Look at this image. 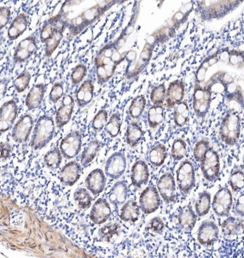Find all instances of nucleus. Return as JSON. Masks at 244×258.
I'll return each mask as SVG.
<instances>
[{
	"mask_svg": "<svg viewBox=\"0 0 244 258\" xmlns=\"http://www.w3.org/2000/svg\"><path fill=\"white\" fill-rule=\"evenodd\" d=\"M55 121L51 115H44L37 121L31 140V147L34 150L45 148L54 136Z\"/></svg>",
	"mask_w": 244,
	"mask_h": 258,
	"instance_id": "obj_1",
	"label": "nucleus"
},
{
	"mask_svg": "<svg viewBox=\"0 0 244 258\" xmlns=\"http://www.w3.org/2000/svg\"><path fill=\"white\" fill-rule=\"evenodd\" d=\"M179 189L183 197L186 196L196 185V177L193 163L185 160L180 164L177 171Z\"/></svg>",
	"mask_w": 244,
	"mask_h": 258,
	"instance_id": "obj_2",
	"label": "nucleus"
},
{
	"mask_svg": "<svg viewBox=\"0 0 244 258\" xmlns=\"http://www.w3.org/2000/svg\"><path fill=\"white\" fill-rule=\"evenodd\" d=\"M200 163L204 178L210 182L216 181L220 172V161L216 151L210 148Z\"/></svg>",
	"mask_w": 244,
	"mask_h": 258,
	"instance_id": "obj_3",
	"label": "nucleus"
},
{
	"mask_svg": "<svg viewBox=\"0 0 244 258\" xmlns=\"http://www.w3.org/2000/svg\"><path fill=\"white\" fill-rule=\"evenodd\" d=\"M232 202V195L230 189L227 187L219 189L214 195L212 203L214 212L219 217H228Z\"/></svg>",
	"mask_w": 244,
	"mask_h": 258,
	"instance_id": "obj_4",
	"label": "nucleus"
},
{
	"mask_svg": "<svg viewBox=\"0 0 244 258\" xmlns=\"http://www.w3.org/2000/svg\"><path fill=\"white\" fill-rule=\"evenodd\" d=\"M82 136L79 131H72L63 138L60 148L63 157L67 159L74 158L81 152Z\"/></svg>",
	"mask_w": 244,
	"mask_h": 258,
	"instance_id": "obj_5",
	"label": "nucleus"
},
{
	"mask_svg": "<svg viewBox=\"0 0 244 258\" xmlns=\"http://www.w3.org/2000/svg\"><path fill=\"white\" fill-rule=\"evenodd\" d=\"M140 208L146 215L158 210L161 204V198L157 188L150 185L141 193L140 198Z\"/></svg>",
	"mask_w": 244,
	"mask_h": 258,
	"instance_id": "obj_6",
	"label": "nucleus"
},
{
	"mask_svg": "<svg viewBox=\"0 0 244 258\" xmlns=\"http://www.w3.org/2000/svg\"><path fill=\"white\" fill-rule=\"evenodd\" d=\"M127 161L123 153L116 152L107 159L105 172L107 177L114 180L119 179L125 172Z\"/></svg>",
	"mask_w": 244,
	"mask_h": 258,
	"instance_id": "obj_7",
	"label": "nucleus"
},
{
	"mask_svg": "<svg viewBox=\"0 0 244 258\" xmlns=\"http://www.w3.org/2000/svg\"><path fill=\"white\" fill-rule=\"evenodd\" d=\"M219 238V228L213 221H204L200 225L197 232L199 244L206 247L212 246Z\"/></svg>",
	"mask_w": 244,
	"mask_h": 258,
	"instance_id": "obj_8",
	"label": "nucleus"
},
{
	"mask_svg": "<svg viewBox=\"0 0 244 258\" xmlns=\"http://www.w3.org/2000/svg\"><path fill=\"white\" fill-rule=\"evenodd\" d=\"M18 113V106L14 100L8 101L0 109V131L5 133L12 129Z\"/></svg>",
	"mask_w": 244,
	"mask_h": 258,
	"instance_id": "obj_9",
	"label": "nucleus"
},
{
	"mask_svg": "<svg viewBox=\"0 0 244 258\" xmlns=\"http://www.w3.org/2000/svg\"><path fill=\"white\" fill-rule=\"evenodd\" d=\"M33 126L32 116L29 114L22 116L12 129V136L15 142L24 143L30 136Z\"/></svg>",
	"mask_w": 244,
	"mask_h": 258,
	"instance_id": "obj_10",
	"label": "nucleus"
},
{
	"mask_svg": "<svg viewBox=\"0 0 244 258\" xmlns=\"http://www.w3.org/2000/svg\"><path fill=\"white\" fill-rule=\"evenodd\" d=\"M157 188L161 197L166 204L175 201L177 189H176L175 178L172 173L166 172L160 177Z\"/></svg>",
	"mask_w": 244,
	"mask_h": 258,
	"instance_id": "obj_11",
	"label": "nucleus"
},
{
	"mask_svg": "<svg viewBox=\"0 0 244 258\" xmlns=\"http://www.w3.org/2000/svg\"><path fill=\"white\" fill-rule=\"evenodd\" d=\"M150 176L148 167L144 160L136 161L131 169L130 179L131 184L136 188L141 189L147 185Z\"/></svg>",
	"mask_w": 244,
	"mask_h": 258,
	"instance_id": "obj_12",
	"label": "nucleus"
},
{
	"mask_svg": "<svg viewBox=\"0 0 244 258\" xmlns=\"http://www.w3.org/2000/svg\"><path fill=\"white\" fill-rule=\"evenodd\" d=\"M82 172L81 165L72 161L65 165L62 169L58 178L65 186H72L80 179Z\"/></svg>",
	"mask_w": 244,
	"mask_h": 258,
	"instance_id": "obj_13",
	"label": "nucleus"
},
{
	"mask_svg": "<svg viewBox=\"0 0 244 258\" xmlns=\"http://www.w3.org/2000/svg\"><path fill=\"white\" fill-rule=\"evenodd\" d=\"M111 215L110 204L105 198H100L93 205L90 212V219L95 225H100L109 220Z\"/></svg>",
	"mask_w": 244,
	"mask_h": 258,
	"instance_id": "obj_14",
	"label": "nucleus"
},
{
	"mask_svg": "<svg viewBox=\"0 0 244 258\" xmlns=\"http://www.w3.org/2000/svg\"><path fill=\"white\" fill-rule=\"evenodd\" d=\"M75 105V101L72 96L66 95L63 97L56 115V124L58 128H61L69 122Z\"/></svg>",
	"mask_w": 244,
	"mask_h": 258,
	"instance_id": "obj_15",
	"label": "nucleus"
},
{
	"mask_svg": "<svg viewBox=\"0 0 244 258\" xmlns=\"http://www.w3.org/2000/svg\"><path fill=\"white\" fill-rule=\"evenodd\" d=\"M85 186L90 192L97 196L104 191L106 185V177L101 169L93 170L85 179Z\"/></svg>",
	"mask_w": 244,
	"mask_h": 258,
	"instance_id": "obj_16",
	"label": "nucleus"
},
{
	"mask_svg": "<svg viewBox=\"0 0 244 258\" xmlns=\"http://www.w3.org/2000/svg\"><path fill=\"white\" fill-rule=\"evenodd\" d=\"M184 84L182 80H176L169 84L166 91V105L168 108L182 102L184 96Z\"/></svg>",
	"mask_w": 244,
	"mask_h": 258,
	"instance_id": "obj_17",
	"label": "nucleus"
},
{
	"mask_svg": "<svg viewBox=\"0 0 244 258\" xmlns=\"http://www.w3.org/2000/svg\"><path fill=\"white\" fill-rule=\"evenodd\" d=\"M179 227L185 231H191L196 225L197 215L190 204H188L180 209L178 216Z\"/></svg>",
	"mask_w": 244,
	"mask_h": 258,
	"instance_id": "obj_18",
	"label": "nucleus"
},
{
	"mask_svg": "<svg viewBox=\"0 0 244 258\" xmlns=\"http://www.w3.org/2000/svg\"><path fill=\"white\" fill-rule=\"evenodd\" d=\"M46 86L44 84L34 85L29 91L25 104L28 110L37 109L42 103L45 97Z\"/></svg>",
	"mask_w": 244,
	"mask_h": 258,
	"instance_id": "obj_19",
	"label": "nucleus"
},
{
	"mask_svg": "<svg viewBox=\"0 0 244 258\" xmlns=\"http://www.w3.org/2000/svg\"><path fill=\"white\" fill-rule=\"evenodd\" d=\"M129 188L124 181L116 182L109 193V201L113 205L118 207L123 205L128 198Z\"/></svg>",
	"mask_w": 244,
	"mask_h": 258,
	"instance_id": "obj_20",
	"label": "nucleus"
},
{
	"mask_svg": "<svg viewBox=\"0 0 244 258\" xmlns=\"http://www.w3.org/2000/svg\"><path fill=\"white\" fill-rule=\"evenodd\" d=\"M95 87L91 80H86L81 85L76 93L78 106L84 108L94 98Z\"/></svg>",
	"mask_w": 244,
	"mask_h": 258,
	"instance_id": "obj_21",
	"label": "nucleus"
},
{
	"mask_svg": "<svg viewBox=\"0 0 244 258\" xmlns=\"http://www.w3.org/2000/svg\"><path fill=\"white\" fill-rule=\"evenodd\" d=\"M140 215V206L135 201L130 199L121 209L119 217L124 222L134 223L138 220Z\"/></svg>",
	"mask_w": 244,
	"mask_h": 258,
	"instance_id": "obj_22",
	"label": "nucleus"
},
{
	"mask_svg": "<svg viewBox=\"0 0 244 258\" xmlns=\"http://www.w3.org/2000/svg\"><path fill=\"white\" fill-rule=\"evenodd\" d=\"M111 2H112L107 4H97L94 7L88 9L83 13L81 16L84 28L91 25L102 15L110 7L109 6Z\"/></svg>",
	"mask_w": 244,
	"mask_h": 258,
	"instance_id": "obj_23",
	"label": "nucleus"
},
{
	"mask_svg": "<svg viewBox=\"0 0 244 258\" xmlns=\"http://www.w3.org/2000/svg\"><path fill=\"white\" fill-rule=\"evenodd\" d=\"M242 227L240 219L229 216L222 224V234L227 238L237 236L241 231Z\"/></svg>",
	"mask_w": 244,
	"mask_h": 258,
	"instance_id": "obj_24",
	"label": "nucleus"
},
{
	"mask_svg": "<svg viewBox=\"0 0 244 258\" xmlns=\"http://www.w3.org/2000/svg\"><path fill=\"white\" fill-rule=\"evenodd\" d=\"M143 137V131L141 126L136 122L130 123L126 131V140L131 148L137 146Z\"/></svg>",
	"mask_w": 244,
	"mask_h": 258,
	"instance_id": "obj_25",
	"label": "nucleus"
},
{
	"mask_svg": "<svg viewBox=\"0 0 244 258\" xmlns=\"http://www.w3.org/2000/svg\"><path fill=\"white\" fill-rule=\"evenodd\" d=\"M167 150L165 146L163 144L156 145L150 150L149 153V160L154 167H162L167 157Z\"/></svg>",
	"mask_w": 244,
	"mask_h": 258,
	"instance_id": "obj_26",
	"label": "nucleus"
},
{
	"mask_svg": "<svg viewBox=\"0 0 244 258\" xmlns=\"http://www.w3.org/2000/svg\"><path fill=\"white\" fill-rule=\"evenodd\" d=\"M101 148L99 140H94L87 144L81 155V164L83 167H86L94 160Z\"/></svg>",
	"mask_w": 244,
	"mask_h": 258,
	"instance_id": "obj_27",
	"label": "nucleus"
},
{
	"mask_svg": "<svg viewBox=\"0 0 244 258\" xmlns=\"http://www.w3.org/2000/svg\"><path fill=\"white\" fill-rule=\"evenodd\" d=\"M211 195L204 191L199 194L197 200L195 204V211L199 217L206 215L211 208Z\"/></svg>",
	"mask_w": 244,
	"mask_h": 258,
	"instance_id": "obj_28",
	"label": "nucleus"
},
{
	"mask_svg": "<svg viewBox=\"0 0 244 258\" xmlns=\"http://www.w3.org/2000/svg\"><path fill=\"white\" fill-rule=\"evenodd\" d=\"M61 17V14L49 19L44 24L40 33V40L42 43H46L54 33L57 27V23Z\"/></svg>",
	"mask_w": 244,
	"mask_h": 258,
	"instance_id": "obj_29",
	"label": "nucleus"
},
{
	"mask_svg": "<svg viewBox=\"0 0 244 258\" xmlns=\"http://www.w3.org/2000/svg\"><path fill=\"white\" fill-rule=\"evenodd\" d=\"M61 150L54 147L45 154L44 162L47 167L52 171H55L60 167L62 162V155Z\"/></svg>",
	"mask_w": 244,
	"mask_h": 258,
	"instance_id": "obj_30",
	"label": "nucleus"
},
{
	"mask_svg": "<svg viewBox=\"0 0 244 258\" xmlns=\"http://www.w3.org/2000/svg\"><path fill=\"white\" fill-rule=\"evenodd\" d=\"M121 230V226L116 222L109 223L102 227L98 231L100 241L110 242L115 236H118Z\"/></svg>",
	"mask_w": 244,
	"mask_h": 258,
	"instance_id": "obj_31",
	"label": "nucleus"
},
{
	"mask_svg": "<svg viewBox=\"0 0 244 258\" xmlns=\"http://www.w3.org/2000/svg\"><path fill=\"white\" fill-rule=\"evenodd\" d=\"M147 103L146 97L144 95L136 96L131 101L129 107V113L131 118L139 120L142 116Z\"/></svg>",
	"mask_w": 244,
	"mask_h": 258,
	"instance_id": "obj_32",
	"label": "nucleus"
},
{
	"mask_svg": "<svg viewBox=\"0 0 244 258\" xmlns=\"http://www.w3.org/2000/svg\"><path fill=\"white\" fill-rule=\"evenodd\" d=\"M63 38V29L58 28L53 35L46 43L45 55L47 58H50L53 53L57 49L60 45Z\"/></svg>",
	"mask_w": 244,
	"mask_h": 258,
	"instance_id": "obj_33",
	"label": "nucleus"
},
{
	"mask_svg": "<svg viewBox=\"0 0 244 258\" xmlns=\"http://www.w3.org/2000/svg\"><path fill=\"white\" fill-rule=\"evenodd\" d=\"M122 125V120L120 114L117 113L112 114L106 124L105 130L107 134L112 138L118 136L120 132Z\"/></svg>",
	"mask_w": 244,
	"mask_h": 258,
	"instance_id": "obj_34",
	"label": "nucleus"
},
{
	"mask_svg": "<svg viewBox=\"0 0 244 258\" xmlns=\"http://www.w3.org/2000/svg\"><path fill=\"white\" fill-rule=\"evenodd\" d=\"M74 197L78 207L82 210L89 209L91 205L92 198L89 191L84 188L78 189Z\"/></svg>",
	"mask_w": 244,
	"mask_h": 258,
	"instance_id": "obj_35",
	"label": "nucleus"
},
{
	"mask_svg": "<svg viewBox=\"0 0 244 258\" xmlns=\"http://www.w3.org/2000/svg\"><path fill=\"white\" fill-rule=\"evenodd\" d=\"M187 153V145L182 138L176 139L173 143L172 156L175 161L183 159Z\"/></svg>",
	"mask_w": 244,
	"mask_h": 258,
	"instance_id": "obj_36",
	"label": "nucleus"
},
{
	"mask_svg": "<svg viewBox=\"0 0 244 258\" xmlns=\"http://www.w3.org/2000/svg\"><path fill=\"white\" fill-rule=\"evenodd\" d=\"M108 113L105 109L98 112L92 123V128L96 133H99L103 130L108 122Z\"/></svg>",
	"mask_w": 244,
	"mask_h": 258,
	"instance_id": "obj_37",
	"label": "nucleus"
},
{
	"mask_svg": "<svg viewBox=\"0 0 244 258\" xmlns=\"http://www.w3.org/2000/svg\"><path fill=\"white\" fill-rule=\"evenodd\" d=\"M31 78L32 76L30 73L27 71L23 72L13 81L15 90L18 93L23 92L27 89L29 84H30Z\"/></svg>",
	"mask_w": 244,
	"mask_h": 258,
	"instance_id": "obj_38",
	"label": "nucleus"
},
{
	"mask_svg": "<svg viewBox=\"0 0 244 258\" xmlns=\"http://www.w3.org/2000/svg\"><path fill=\"white\" fill-rule=\"evenodd\" d=\"M166 91L164 83L154 87L150 92L151 102L154 105H163L165 100Z\"/></svg>",
	"mask_w": 244,
	"mask_h": 258,
	"instance_id": "obj_39",
	"label": "nucleus"
},
{
	"mask_svg": "<svg viewBox=\"0 0 244 258\" xmlns=\"http://www.w3.org/2000/svg\"><path fill=\"white\" fill-rule=\"evenodd\" d=\"M230 186L234 192L241 191L244 188V173L240 169L236 170L231 175Z\"/></svg>",
	"mask_w": 244,
	"mask_h": 258,
	"instance_id": "obj_40",
	"label": "nucleus"
},
{
	"mask_svg": "<svg viewBox=\"0 0 244 258\" xmlns=\"http://www.w3.org/2000/svg\"><path fill=\"white\" fill-rule=\"evenodd\" d=\"M210 148V142L208 140L202 139L198 141L195 144L193 154L195 160L201 163Z\"/></svg>",
	"mask_w": 244,
	"mask_h": 258,
	"instance_id": "obj_41",
	"label": "nucleus"
},
{
	"mask_svg": "<svg viewBox=\"0 0 244 258\" xmlns=\"http://www.w3.org/2000/svg\"><path fill=\"white\" fill-rule=\"evenodd\" d=\"M87 73L86 66L84 64L77 65L71 74V80L73 85H78L84 79Z\"/></svg>",
	"mask_w": 244,
	"mask_h": 258,
	"instance_id": "obj_42",
	"label": "nucleus"
},
{
	"mask_svg": "<svg viewBox=\"0 0 244 258\" xmlns=\"http://www.w3.org/2000/svg\"><path fill=\"white\" fill-rule=\"evenodd\" d=\"M164 228V224L162 219L159 217H156L152 219L146 227L145 230L149 232L151 234H162Z\"/></svg>",
	"mask_w": 244,
	"mask_h": 258,
	"instance_id": "obj_43",
	"label": "nucleus"
},
{
	"mask_svg": "<svg viewBox=\"0 0 244 258\" xmlns=\"http://www.w3.org/2000/svg\"><path fill=\"white\" fill-rule=\"evenodd\" d=\"M11 25L16 28L21 33V35L27 30L28 18L26 15L21 13L13 19Z\"/></svg>",
	"mask_w": 244,
	"mask_h": 258,
	"instance_id": "obj_44",
	"label": "nucleus"
},
{
	"mask_svg": "<svg viewBox=\"0 0 244 258\" xmlns=\"http://www.w3.org/2000/svg\"><path fill=\"white\" fill-rule=\"evenodd\" d=\"M64 95V87L60 82H56L53 85L50 92L49 100L53 104H56Z\"/></svg>",
	"mask_w": 244,
	"mask_h": 258,
	"instance_id": "obj_45",
	"label": "nucleus"
},
{
	"mask_svg": "<svg viewBox=\"0 0 244 258\" xmlns=\"http://www.w3.org/2000/svg\"><path fill=\"white\" fill-rule=\"evenodd\" d=\"M32 56L28 48L16 47L13 55V61L15 63H22L28 60Z\"/></svg>",
	"mask_w": 244,
	"mask_h": 258,
	"instance_id": "obj_46",
	"label": "nucleus"
},
{
	"mask_svg": "<svg viewBox=\"0 0 244 258\" xmlns=\"http://www.w3.org/2000/svg\"><path fill=\"white\" fill-rule=\"evenodd\" d=\"M11 17V9L6 6L0 8V30L7 25Z\"/></svg>",
	"mask_w": 244,
	"mask_h": 258,
	"instance_id": "obj_47",
	"label": "nucleus"
},
{
	"mask_svg": "<svg viewBox=\"0 0 244 258\" xmlns=\"http://www.w3.org/2000/svg\"><path fill=\"white\" fill-rule=\"evenodd\" d=\"M151 46L152 45L146 44L140 57V61L147 63V64L149 62L150 58L152 56L153 48H151L152 47Z\"/></svg>",
	"mask_w": 244,
	"mask_h": 258,
	"instance_id": "obj_48",
	"label": "nucleus"
},
{
	"mask_svg": "<svg viewBox=\"0 0 244 258\" xmlns=\"http://www.w3.org/2000/svg\"><path fill=\"white\" fill-rule=\"evenodd\" d=\"M235 212L236 215L244 218V194L238 198L235 207Z\"/></svg>",
	"mask_w": 244,
	"mask_h": 258,
	"instance_id": "obj_49",
	"label": "nucleus"
},
{
	"mask_svg": "<svg viewBox=\"0 0 244 258\" xmlns=\"http://www.w3.org/2000/svg\"><path fill=\"white\" fill-rule=\"evenodd\" d=\"M11 145L9 144L1 143V159L7 160L11 157Z\"/></svg>",
	"mask_w": 244,
	"mask_h": 258,
	"instance_id": "obj_50",
	"label": "nucleus"
},
{
	"mask_svg": "<svg viewBox=\"0 0 244 258\" xmlns=\"http://www.w3.org/2000/svg\"><path fill=\"white\" fill-rule=\"evenodd\" d=\"M21 34L14 27L10 25L8 29L7 36L10 41H14L16 40Z\"/></svg>",
	"mask_w": 244,
	"mask_h": 258,
	"instance_id": "obj_51",
	"label": "nucleus"
},
{
	"mask_svg": "<svg viewBox=\"0 0 244 258\" xmlns=\"http://www.w3.org/2000/svg\"><path fill=\"white\" fill-rule=\"evenodd\" d=\"M204 89L200 86L199 84H196L195 86L194 92V100L195 101H201L204 99Z\"/></svg>",
	"mask_w": 244,
	"mask_h": 258,
	"instance_id": "obj_52",
	"label": "nucleus"
},
{
	"mask_svg": "<svg viewBox=\"0 0 244 258\" xmlns=\"http://www.w3.org/2000/svg\"><path fill=\"white\" fill-rule=\"evenodd\" d=\"M174 121L176 125L179 127H182L187 124L188 119L184 118L181 114L174 113Z\"/></svg>",
	"mask_w": 244,
	"mask_h": 258,
	"instance_id": "obj_53",
	"label": "nucleus"
},
{
	"mask_svg": "<svg viewBox=\"0 0 244 258\" xmlns=\"http://www.w3.org/2000/svg\"><path fill=\"white\" fill-rule=\"evenodd\" d=\"M207 70L208 69H206V68H205L202 66L199 67L196 75L197 84H199L201 82L204 81Z\"/></svg>",
	"mask_w": 244,
	"mask_h": 258,
	"instance_id": "obj_54",
	"label": "nucleus"
},
{
	"mask_svg": "<svg viewBox=\"0 0 244 258\" xmlns=\"http://www.w3.org/2000/svg\"><path fill=\"white\" fill-rule=\"evenodd\" d=\"M174 113L182 114L184 111L189 109L188 105L186 102L182 101L175 106Z\"/></svg>",
	"mask_w": 244,
	"mask_h": 258,
	"instance_id": "obj_55",
	"label": "nucleus"
},
{
	"mask_svg": "<svg viewBox=\"0 0 244 258\" xmlns=\"http://www.w3.org/2000/svg\"><path fill=\"white\" fill-rule=\"evenodd\" d=\"M136 55L137 54H136V52L133 50L127 52L126 58L128 60V61H129V64L135 61Z\"/></svg>",
	"mask_w": 244,
	"mask_h": 258,
	"instance_id": "obj_56",
	"label": "nucleus"
},
{
	"mask_svg": "<svg viewBox=\"0 0 244 258\" xmlns=\"http://www.w3.org/2000/svg\"><path fill=\"white\" fill-rule=\"evenodd\" d=\"M226 91L228 94H233L237 90L236 85L233 82L227 86Z\"/></svg>",
	"mask_w": 244,
	"mask_h": 258,
	"instance_id": "obj_57",
	"label": "nucleus"
},
{
	"mask_svg": "<svg viewBox=\"0 0 244 258\" xmlns=\"http://www.w3.org/2000/svg\"><path fill=\"white\" fill-rule=\"evenodd\" d=\"M174 17L175 18V20L178 21H180L183 18V14L182 13L178 12L175 15Z\"/></svg>",
	"mask_w": 244,
	"mask_h": 258,
	"instance_id": "obj_58",
	"label": "nucleus"
},
{
	"mask_svg": "<svg viewBox=\"0 0 244 258\" xmlns=\"http://www.w3.org/2000/svg\"><path fill=\"white\" fill-rule=\"evenodd\" d=\"M189 114H190V112L188 109L185 110V111H184L183 113L181 115L184 117V118L188 119Z\"/></svg>",
	"mask_w": 244,
	"mask_h": 258,
	"instance_id": "obj_59",
	"label": "nucleus"
}]
</instances>
